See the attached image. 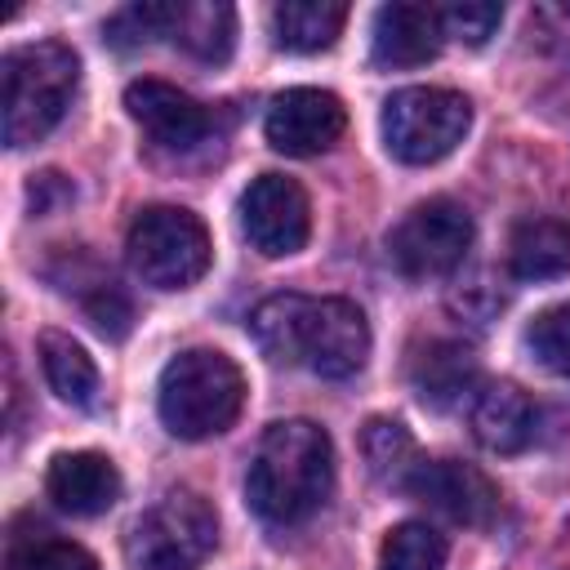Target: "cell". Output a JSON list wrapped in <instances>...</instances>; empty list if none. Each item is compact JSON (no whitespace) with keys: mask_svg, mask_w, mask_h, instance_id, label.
I'll return each mask as SVG.
<instances>
[{"mask_svg":"<svg viewBox=\"0 0 570 570\" xmlns=\"http://www.w3.org/2000/svg\"><path fill=\"white\" fill-rule=\"evenodd\" d=\"M508 267L517 281H557L570 272V223L525 218L508 240Z\"/></svg>","mask_w":570,"mask_h":570,"instance_id":"2e32d148","label":"cell"},{"mask_svg":"<svg viewBox=\"0 0 570 570\" xmlns=\"http://www.w3.org/2000/svg\"><path fill=\"white\" fill-rule=\"evenodd\" d=\"M85 312H89V321L98 325V334H107V338H125V334H129L134 307H129V298L116 289V281H94V289L85 294Z\"/></svg>","mask_w":570,"mask_h":570,"instance_id":"4316f807","label":"cell"},{"mask_svg":"<svg viewBox=\"0 0 570 570\" xmlns=\"http://www.w3.org/2000/svg\"><path fill=\"white\" fill-rule=\"evenodd\" d=\"M405 490L459 525H490L499 517V485L459 459H423Z\"/></svg>","mask_w":570,"mask_h":570,"instance_id":"8fae6325","label":"cell"},{"mask_svg":"<svg viewBox=\"0 0 570 570\" xmlns=\"http://www.w3.org/2000/svg\"><path fill=\"white\" fill-rule=\"evenodd\" d=\"M499 22H503V9L490 4V0H476V4H445V9H441L445 36H454V40H463V45H485Z\"/></svg>","mask_w":570,"mask_h":570,"instance_id":"484cf974","label":"cell"},{"mask_svg":"<svg viewBox=\"0 0 570 570\" xmlns=\"http://www.w3.org/2000/svg\"><path fill=\"white\" fill-rule=\"evenodd\" d=\"M129 267L151 289H187L209 272L214 245L205 223L178 205H147L125 236Z\"/></svg>","mask_w":570,"mask_h":570,"instance_id":"8992f818","label":"cell"},{"mask_svg":"<svg viewBox=\"0 0 570 570\" xmlns=\"http://www.w3.org/2000/svg\"><path fill=\"white\" fill-rule=\"evenodd\" d=\"M174 13H178V4H125L120 13L107 18L102 36L116 49H138V45H151L156 36H169Z\"/></svg>","mask_w":570,"mask_h":570,"instance_id":"d4e9b609","label":"cell"},{"mask_svg":"<svg viewBox=\"0 0 570 570\" xmlns=\"http://www.w3.org/2000/svg\"><path fill=\"white\" fill-rule=\"evenodd\" d=\"M445 45V27H441V9L432 4H383L374 13V31H370V58L374 67H423L441 53Z\"/></svg>","mask_w":570,"mask_h":570,"instance_id":"4fadbf2b","label":"cell"},{"mask_svg":"<svg viewBox=\"0 0 570 570\" xmlns=\"http://www.w3.org/2000/svg\"><path fill=\"white\" fill-rule=\"evenodd\" d=\"M379 570H445V539L428 521H401L379 548Z\"/></svg>","mask_w":570,"mask_h":570,"instance_id":"7402d4cb","label":"cell"},{"mask_svg":"<svg viewBox=\"0 0 570 570\" xmlns=\"http://www.w3.org/2000/svg\"><path fill=\"white\" fill-rule=\"evenodd\" d=\"M361 454H365L374 481L396 485V490H405L410 476H414V468L423 463L419 450H414V436L396 419H370L365 432H361Z\"/></svg>","mask_w":570,"mask_h":570,"instance_id":"44dd1931","label":"cell"},{"mask_svg":"<svg viewBox=\"0 0 570 570\" xmlns=\"http://www.w3.org/2000/svg\"><path fill=\"white\" fill-rule=\"evenodd\" d=\"M334 490V441L312 419L272 423L249 459L245 494L267 525H298L325 508Z\"/></svg>","mask_w":570,"mask_h":570,"instance_id":"7a4b0ae2","label":"cell"},{"mask_svg":"<svg viewBox=\"0 0 570 570\" xmlns=\"http://www.w3.org/2000/svg\"><path fill=\"white\" fill-rule=\"evenodd\" d=\"M125 107H129V116L142 125V134H147L151 142L169 147V151H191V147H200V142L209 138V125H214L209 107H200V102L187 98L183 89H174V85H165V80H151V76L129 80Z\"/></svg>","mask_w":570,"mask_h":570,"instance_id":"7c38bea8","label":"cell"},{"mask_svg":"<svg viewBox=\"0 0 570 570\" xmlns=\"http://www.w3.org/2000/svg\"><path fill=\"white\" fill-rule=\"evenodd\" d=\"M45 494L71 517H102L120 499V472L98 450L53 454L45 472Z\"/></svg>","mask_w":570,"mask_h":570,"instance_id":"5bb4252c","label":"cell"},{"mask_svg":"<svg viewBox=\"0 0 570 570\" xmlns=\"http://www.w3.org/2000/svg\"><path fill=\"white\" fill-rule=\"evenodd\" d=\"M343 125H347V111H343L338 94L298 85V89H285L272 98L263 134L285 156H316L343 138Z\"/></svg>","mask_w":570,"mask_h":570,"instance_id":"30bf717a","label":"cell"},{"mask_svg":"<svg viewBox=\"0 0 570 570\" xmlns=\"http://www.w3.org/2000/svg\"><path fill=\"white\" fill-rule=\"evenodd\" d=\"M468 419H472V436L494 454H521L534 441V423H539L530 396L508 379L481 383L472 392Z\"/></svg>","mask_w":570,"mask_h":570,"instance_id":"9a60e30c","label":"cell"},{"mask_svg":"<svg viewBox=\"0 0 570 570\" xmlns=\"http://www.w3.org/2000/svg\"><path fill=\"white\" fill-rule=\"evenodd\" d=\"M476 387V356L463 343H428L414 356V392L432 410H450Z\"/></svg>","mask_w":570,"mask_h":570,"instance_id":"e0dca14e","label":"cell"},{"mask_svg":"<svg viewBox=\"0 0 570 570\" xmlns=\"http://www.w3.org/2000/svg\"><path fill=\"white\" fill-rule=\"evenodd\" d=\"M468 245H472V214L450 196L419 200L387 232V258L396 263V272H405L414 281L454 272L463 263Z\"/></svg>","mask_w":570,"mask_h":570,"instance_id":"ba28073f","label":"cell"},{"mask_svg":"<svg viewBox=\"0 0 570 570\" xmlns=\"http://www.w3.org/2000/svg\"><path fill=\"white\" fill-rule=\"evenodd\" d=\"M245 405V374L218 347H187L160 370L156 410L178 441H205L236 423Z\"/></svg>","mask_w":570,"mask_h":570,"instance_id":"3957f363","label":"cell"},{"mask_svg":"<svg viewBox=\"0 0 570 570\" xmlns=\"http://www.w3.org/2000/svg\"><path fill=\"white\" fill-rule=\"evenodd\" d=\"M525 352L539 370L570 374V303H557L525 325Z\"/></svg>","mask_w":570,"mask_h":570,"instance_id":"603a6c76","label":"cell"},{"mask_svg":"<svg viewBox=\"0 0 570 570\" xmlns=\"http://www.w3.org/2000/svg\"><path fill=\"white\" fill-rule=\"evenodd\" d=\"M169 40L183 45L200 62H227L232 45H236V9L232 4H214V0L178 4Z\"/></svg>","mask_w":570,"mask_h":570,"instance_id":"ffe728a7","label":"cell"},{"mask_svg":"<svg viewBox=\"0 0 570 570\" xmlns=\"http://www.w3.org/2000/svg\"><path fill=\"white\" fill-rule=\"evenodd\" d=\"M472 125V102L441 85H410L383 102V147L401 165H436L450 156Z\"/></svg>","mask_w":570,"mask_h":570,"instance_id":"52a82bcc","label":"cell"},{"mask_svg":"<svg viewBox=\"0 0 570 570\" xmlns=\"http://www.w3.org/2000/svg\"><path fill=\"white\" fill-rule=\"evenodd\" d=\"M9 570H98V561L71 539L27 534V539H13Z\"/></svg>","mask_w":570,"mask_h":570,"instance_id":"cb8c5ba5","label":"cell"},{"mask_svg":"<svg viewBox=\"0 0 570 570\" xmlns=\"http://www.w3.org/2000/svg\"><path fill=\"white\" fill-rule=\"evenodd\" d=\"M347 4L338 0H281L272 9L276 45L289 53H321L343 36Z\"/></svg>","mask_w":570,"mask_h":570,"instance_id":"ac0fdd59","label":"cell"},{"mask_svg":"<svg viewBox=\"0 0 570 570\" xmlns=\"http://www.w3.org/2000/svg\"><path fill=\"white\" fill-rule=\"evenodd\" d=\"M249 334L276 365H303L321 379H352L370 361V321L347 298L272 294L254 307Z\"/></svg>","mask_w":570,"mask_h":570,"instance_id":"6da1fadb","label":"cell"},{"mask_svg":"<svg viewBox=\"0 0 570 570\" xmlns=\"http://www.w3.org/2000/svg\"><path fill=\"white\" fill-rule=\"evenodd\" d=\"M240 232L263 258H289L307 245L312 205L307 191L285 174H258L240 191Z\"/></svg>","mask_w":570,"mask_h":570,"instance_id":"9c48e42d","label":"cell"},{"mask_svg":"<svg viewBox=\"0 0 570 570\" xmlns=\"http://www.w3.org/2000/svg\"><path fill=\"white\" fill-rule=\"evenodd\" d=\"M218 543V517L205 494H160L125 534L129 570H200Z\"/></svg>","mask_w":570,"mask_h":570,"instance_id":"5b68a950","label":"cell"},{"mask_svg":"<svg viewBox=\"0 0 570 570\" xmlns=\"http://www.w3.org/2000/svg\"><path fill=\"white\" fill-rule=\"evenodd\" d=\"M40 370H45L49 387L67 405H76V410H94L98 405V387H102L98 365L71 334H58V330L40 334Z\"/></svg>","mask_w":570,"mask_h":570,"instance_id":"d6986e66","label":"cell"},{"mask_svg":"<svg viewBox=\"0 0 570 570\" xmlns=\"http://www.w3.org/2000/svg\"><path fill=\"white\" fill-rule=\"evenodd\" d=\"M0 85H4V142L31 147L67 116L80 85V58L62 40L18 45L0 58Z\"/></svg>","mask_w":570,"mask_h":570,"instance_id":"277c9868","label":"cell"}]
</instances>
